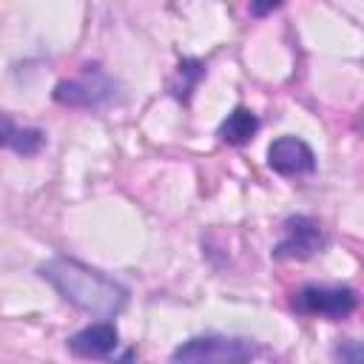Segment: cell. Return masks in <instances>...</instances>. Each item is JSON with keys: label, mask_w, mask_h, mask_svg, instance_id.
Wrapping results in <instances>:
<instances>
[{"label": "cell", "mask_w": 364, "mask_h": 364, "mask_svg": "<svg viewBox=\"0 0 364 364\" xmlns=\"http://www.w3.org/2000/svg\"><path fill=\"white\" fill-rule=\"evenodd\" d=\"M202 77H205V63L202 60H193V57H185L176 65V77L171 82V94L179 102H191V94H193V88L199 85Z\"/></svg>", "instance_id": "cell-10"}, {"label": "cell", "mask_w": 364, "mask_h": 364, "mask_svg": "<svg viewBox=\"0 0 364 364\" xmlns=\"http://www.w3.org/2000/svg\"><path fill=\"white\" fill-rule=\"evenodd\" d=\"M46 145V134L40 128H17L9 117L0 114V148H11L20 156H34Z\"/></svg>", "instance_id": "cell-8"}, {"label": "cell", "mask_w": 364, "mask_h": 364, "mask_svg": "<svg viewBox=\"0 0 364 364\" xmlns=\"http://www.w3.org/2000/svg\"><path fill=\"white\" fill-rule=\"evenodd\" d=\"M282 3H284V0H250V14H253V17H267V14H273Z\"/></svg>", "instance_id": "cell-11"}, {"label": "cell", "mask_w": 364, "mask_h": 364, "mask_svg": "<svg viewBox=\"0 0 364 364\" xmlns=\"http://www.w3.org/2000/svg\"><path fill=\"white\" fill-rule=\"evenodd\" d=\"M54 100L71 108H105L122 102V88L100 65H85L80 77L57 82Z\"/></svg>", "instance_id": "cell-2"}, {"label": "cell", "mask_w": 364, "mask_h": 364, "mask_svg": "<svg viewBox=\"0 0 364 364\" xmlns=\"http://www.w3.org/2000/svg\"><path fill=\"white\" fill-rule=\"evenodd\" d=\"M259 353V347L247 338H228V336H196L179 344L171 353V361H247Z\"/></svg>", "instance_id": "cell-3"}, {"label": "cell", "mask_w": 364, "mask_h": 364, "mask_svg": "<svg viewBox=\"0 0 364 364\" xmlns=\"http://www.w3.org/2000/svg\"><path fill=\"white\" fill-rule=\"evenodd\" d=\"M293 307L304 316H321L330 321L347 318L358 307V296L353 287H324V284H304L293 296Z\"/></svg>", "instance_id": "cell-4"}, {"label": "cell", "mask_w": 364, "mask_h": 364, "mask_svg": "<svg viewBox=\"0 0 364 364\" xmlns=\"http://www.w3.org/2000/svg\"><path fill=\"white\" fill-rule=\"evenodd\" d=\"M267 165L282 176H304L316 171L313 148L299 136H279L267 148Z\"/></svg>", "instance_id": "cell-6"}, {"label": "cell", "mask_w": 364, "mask_h": 364, "mask_svg": "<svg viewBox=\"0 0 364 364\" xmlns=\"http://www.w3.org/2000/svg\"><path fill=\"white\" fill-rule=\"evenodd\" d=\"M324 247V230L318 225V219L313 216H290L284 222V239L273 247L276 259H310L316 253H321Z\"/></svg>", "instance_id": "cell-5"}, {"label": "cell", "mask_w": 364, "mask_h": 364, "mask_svg": "<svg viewBox=\"0 0 364 364\" xmlns=\"http://www.w3.org/2000/svg\"><path fill=\"white\" fill-rule=\"evenodd\" d=\"M259 131V117L250 111V108H233L228 117H225V122L219 125V131H216V136L222 139V142H228V145H245V142H250L253 139V134Z\"/></svg>", "instance_id": "cell-9"}, {"label": "cell", "mask_w": 364, "mask_h": 364, "mask_svg": "<svg viewBox=\"0 0 364 364\" xmlns=\"http://www.w3.org/2000/svg\"><path fill=\"white\" fill-rule=\"evenodd\" d=\"M40 276L77 310L100 318H114L128 304V290L105 276L102 270H94L77 259L54 256L46 264H40Z\"/></svg>", "instance_id": "cell-1"}, {"label": "cell", "mask_w": 364, "mask_h": 364, "mask_svg": "<svg viewBox=\"0 0 364 364\" xmlns=\"http://www.w3.org/2000/svg\"><path fill=\"white\" fill-rule=\"evenodd\" d=\"M119 344V333L111 321H97L82 327L68 338V350L80 358H108Z\"/></svg>", "instance_id": "cell-7"}]
</instances>
